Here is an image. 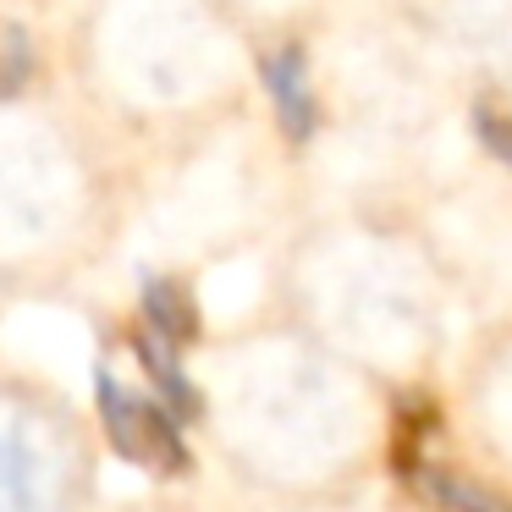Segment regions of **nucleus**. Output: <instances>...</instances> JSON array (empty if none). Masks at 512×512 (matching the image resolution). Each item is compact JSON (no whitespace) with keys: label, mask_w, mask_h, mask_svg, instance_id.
<instances>
[{"label":"nucleus","mask_w":512,"mask_h":512,"mask_svg":"<svg viewBox=\"0 0 512 512\" xmlns=\"http://www.w3.org/2000/svg\"><path fill=\"white\" fill-rule=\"evenodd\" d=\"M391 391L303 325H248L193 358V419L243 485L276 501H336L386 452Z\"/></svg>","instance_id":"1"},{"label":"nucleus","mask_w":512,"mask_h":512,"mask_svg":"<svg viewBox=\"0 0 512 512\" xmlns=\"http://www.w3.org/2000/svg\"><path fill=\"white\" fill-rule=\"evenodd\" d=\"M292 325L375 375L386 391L419 380L452 347L441 276L386 237H342L303 259L292 276Z\"/></svg>","instance_id":"2"},{"label":"nucleus","mask_w":512,"mask_h":512,"mask_svg":"<svg viewBox=\"0 0 512 512\" xmlns=\"http://www.w3.org/2000/svg\"><path fill=\"white\" fill-rule=\"evenodd\" d=\"M94 435L56 386L0 369V512H89Z\"/></svg>","instance_id":"3"},{"label":"nucleus","mask_w":512,"mask_h":512,"mask_svg":"<svg viewBox=\"0 0 512 512\" xmlns=\"http://www.w3.org/2000/svg\"><path fill=\"white\" fill-rule=\"evenodd\" d=\"M452 430L474 474L512 501V325L463 353L452 386Z\"/></svg>","instance_id":"4"},{"label":"nucleus","mask_w":512,"mask_h":512,"mask_svg":"<svg viewBox=\"0 0 512 512\" xmlns=\"http://www.w3.org/2000/svg\"><path fill=\"white\" fill-rule=\"evenodd\" d=\"M265 89L276 100V116L292 138H309L314 122H320V105H314V83H309V61H303L298 45L276 50L265 61Z\"/></svg>","instance_id":"5"}]
</instances>
